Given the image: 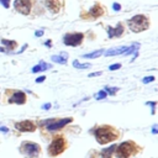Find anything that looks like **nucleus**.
I'll list each match as a JSON object with an SVG mask.
<instances>
[{
  "instance_id": "obj_1",
  "label": "nucleus",
  "mask_w": 158,
  "mask_h": 158,
  "mask_svg": "<svg viewBox=\"0 0 158 158\" xmlns=\"http://www.w3.org/2000/svg\"><path fill=\"white\" fill-rule=\"evenodd\" d=\"M95 138L100 144H106L109 142L118 138V131L112 126H101L95 130Z\"/></svg>"
},
{
  "instance_id": "obj_2",
  "label": "nucleus",
  "mask_w": 158,
  "mask_h": 158,
  "mask_svg": "<svg viewBox=\"0 0 158 158\" xmlns=\"http://www.w3.org/2000/svg\"><path fill=\"white\" fill-rule=\"evenodd\" d=\"M116 157L117 158H130L131 156L136 154L139 148L133 141H125L116 148Z\"/></svg>"
},
{
  "instance_id": "obj_3",
  "label": "nucleus",
  "mask_w": 158,
  "mask_h": 158,
  "mask_svg": "<svg viewBox=\"0 0 158 158\" xmlns=\"http://www.w3.org/2000/svg\"><path fill=\"white\" fill-rule=\"evenodd\" d=\"M149 26V21L144 15H136L128 20V27L133 32H142L147 30Z\"/></svg>"
},
{
  "instance_id": "obj_4",
  "label": "nucleus",
  "mask_w": 158,
  "mask_h": 158,
  "mask_svg": "<svg viewBox=\"0 0 158 158\" xmlns=\"http://www.w3.org/2000/svg\"><path fill=\"white\" fill-rule=\"evenodd\" d=\"M67 148V141L64 139L63 136H57L53 138L51 144L48 146V154L52 157H56L60 153H63Z\"/></svg>"
},
{
  "instance_id": "obj_5",
  "label": "nucleus",
  "mask_w": 158,
  "mask_h": 158,
  "mask_svg": "<svg viewBox=\"0 0 158 158\" xmlns=\"http://www.w3.org/2000/svg\"><path fill=\"white\" fill-rule=\"evenodd\" d=\"M20 151L22 152V154L27 158H35L37 157L40 153H41V147L35 143V142H22L21 147H20Z\"/></svg>"
},
{
  "instance_id": "obj_6",
  "label": "nucleus",
  "mask_w": 158,
  "mask_h": 158,
  "mask_svg": "<svg viewBox=\"0 0 158 158\" xmlns=\"http://www.w3.org/2000/svg\"><path fill=\"white\" fill-rule=\"evenodd\" d=\"M84 38V35L80 32H74V33H68L64 36V44L65 46H79Z\"/></svg>"
},
{
  "instance_id": "obj_7",
  "label": "nucleus",
  "mask_w": 158,
  "mask_h": 158,
  "mask_svg": "<svg viewBox=\"0 0 158 158\" xmlns=\"http://www.w3.org/2000/svg\"><path fill=\"white\" fill-rule=\"evenodd\" d=\"M72 117H65V118H60V120H49L48 121V125H47V130L48 131H56V130H59L62 127H64L67 123L72 122Z\"/></svg>"
},
{
  "instance_id": "obj_8",
  "label": "nucleus",
  "mask_w": 158,
  "mask_h": 158,
  "mask_svg": "<svg viewBox=\"0 0 158 158\" xmlns=\"http://www.w3.org/2000/svg\"><path fill=\"white\" fill-rule=\"evenodd\" d=\"M14 7L22 15H28L31 11V1L30 0H15Z\"/></svg>"
},
{
  "instance_id": "obj_9",
  "label": "nucleus",
  "mask_w": 158,
  "mask_h": 158,
  "mask_svg": "<svg viewBox=\"0 0 158 158\" xmlns=\"http://www.w3.org/2000/svg\"><path fill=\"white\" fill-rule=\"evenodd\" d=\"M15 127L19 131H22V132H33L36 130V125L32 121H30V120H25V121L17 122L15 125Z\"/></svg>"
},
{
  "instance_id": "obj_10",
  "label": "nucleus",
  "mask_w": 158,
  "mask_h": 158,
  "mask_svg": "<svg viewBox=\"0 0 158 158\" xmlns=\"http://www.w3.org/2000/svg\"><path fill=\"white\" fill-rule=\"evenodd\" d=\"M9 102L11 104H25L26 102V95L23 91H15L11 98L9 99Z\"/></svg>"
},
{
  "instance_id": "obj_11",
  "label": "nucleus",
  "mask_w": 158,
  "mask_h": 158,
  "mask_svg": "<svg viewBox=\"0 0 158 158\" xmlns=\"http://www.w3.org/2000/svg\"><path fill=\"white\" fill-rule=\"evenodd\" d=\"M122 32H123V26L121 23H117L115 28H112V27H109L107 28L109 37H118V36L122 35Z\"/></svg>"
},
{
  "instance_id": "obj_12",
  "label": "nucleus",
  "mask_w": 158,
  "mask_h": 158,
  "mask_svg": "<svg viewBox=\"0 0 158 158\" xmlns=\"http://www.w3.org/2000/svg\"><path fill=\"white\" fill-rule=\"evenodd\" d=\"M46 6H47L48 10H51L54 14L60 10V2H59V0H46Z\"/></svg>"
},
{
  "instance_id": "obj_13",
  "label": "nucleus",
  "mask_w": 158,
  "mask_h": 158,
  "mask_svg": "<svg viewBox=\"0 0 158 158\" xmlns=\"http://www.w3.org/2000/svg\"><path fill=\"white\" fill-rule=\"evenodd\" d=\"M90 16L91 17H94V19H96V17H99V16H101L102 15V7L100 6V5H95V6H93L91 7V10H90Z\"/></svg>"
},
{
  "instance_id": "obj_14",
  "label": "nucleus",
  "mask_w": 158,
  "mask_h": 158,
  "mask_svg": "<svg viewBox=\"0 0 158 158\" xmlns=\"http://www.w3.org/2000/svg\"><path fill=\"white\" fill-rule=\"evenodd\" d=\"M126 49H127V47H120V48H116L114 51H106V52H104V54L107 57L109 56H116V54H123L126 52Z\"/></svg>"
},
{
  "instance_id": "obj_15",
  "label": "nucleus",
  "mask_w": 158,
  "mask_h": 158,
  "mask_svg": "<svg viewBox=\"0 0 158 158\" xmlns=\"http://www.w3.org/2000/svg\"><path fill=\"white\" fill-rule=\"evenodd\" d=\"M49 68H51V64H47V63H44V62H41L40 64H37V65H35V67L32 68V72H33V73H37V72L46 70V69H49Z\"/></svg>"
},
{
  "instance_id": "obj_16",
  "label": "nucleus",
  "mask_w": 158,
  "mask_h": 158,
  "mask_svg": "<svg viewBox=\"0 0 158 158\" xmlns=\"http://www.w3.org/2000/svg\"><path fill=\"white\" fill-rule=\"evenodd\" d=\"M52 60L56 63H60V64H65L67 63V54H59V56H53Z\"/></svg>"
},
{
  "instance_id": "obj_17",
  "label": "nucleus",
  "mask_w": 158,
  "mask_h": 158,
  "mask_svg": "<svg viewBox=\"0 0 158 158\" xmlns=\"http://www.w3.org/2000/svg\"><path fill=\"white\" fill-rule=\"evenodd\" d=\"M2 41V43L4 44H6L7 46V49H15L16 47H17V42H15V41H7V40H1Z\"/></svg>"
},
{
  "instance_id": "obj_18",
  "label": "nucleus",
  "mask_w": 158,
  "mask_h": 158,
  "mask_svg": "<svg viewBox=\"0 0 158 158\" xmlns=\"http://www.w3.org/2000/svg\"><path fill=\"white\" fill-rule=\"evenodd\" d=\"M102 53H104V51H102V49H98V51H95V52H93V53L84 54V57H85V58H96V57L101 56Z\"/></svg>"
},
{
  "instance_id": "obj_19",
  "label": "nucleus",
  "mask_w": 158,
  "mask_h": 158,
  "mask_svg": "<svg viewBox=\"0 0 158 158\" xmlns=\"http://www.w3.org/2000/svg\"><path fill=\"white\" fill-rule=\"evenodd\" d=\"M115 148H116V146L114 144V146H111L109 149H104V151L101 152V154L104 156V158H110V157H111V152H112Z\"/></svg>"
},
{
  "instance_id": "obj_20",
  "label": "nucleus",
  "mask_w": 158,
  "mask_h": 158,
  "mask_svg": "<svg viewBox=\"0 0 158 158\" xmlns=\"http://www.w3.org/2000/svg\"><path fill=\"white\" fill-rule=\"evenodd\" d=\"M73 65H74L75 68H78V69H85V68H89V67H90L89 63H84V64H81V63H79V62H77V60L73 62Z\"/></svg>"
},
{
  "instance_id": "obj_21",
  "label": "nucleus",
  "mask_w": 158,
  "mask_h": 158,
  "mask_svg": "<svg viewBox=\"0 0 158 158\" xmlns=\"http://www.w3.org/2000/svg\"><path fill=\"white\" fill-rule=\"evenodd\" d=\"M90 158H104V156L101 154V152H93L90 154Z\"/></svg>"
},
{
  "instance_id": "obj_22",
  "label": "nucleus",
  "mask_w": 158,
  "mask_h": 158,
  "mask_svg": "<svg viewBox=\"0 0 158 158\" xmlns=\"http://www.w3.org/2000/svg\"><path fill=\"white\" fill-rule=\"evenodd\" d=\"M117 90H118L117 88H106V90H105V91H106V93H109V94H111V95H114Z\"/></svg>"
},
{
  "instance_id": "obj_23",
  "label": "nucleus",
  "mask_w": 158,
  "mask_h": 158,
  "mask_svg": "<svg viewBox=\"0 0 158 158\" xmlns=\"http://www.w3.org/2000/svg\"><path fill=\"white\" fill-rule=\"evenodd\" d=\"M106 95H107L106 91L105 90H101V91H99V94L96 95V98L98 99H104V98H106Z\"/></svg>"
},
{
  "instance_id": "obj_24",
  "label": "nucleus",
  "mask_w": 158,
  "mask_h": 158,
  "mask_svg": "<svg viewBox=\"0 0 158 158\" xmlns=\"http://www.w3.org/2000/svg\"><path fill=\"white\" fill-rule=\"evenodd\" d=\"M118 68H121V64H120V63H117V64H112V65L109 67L110 70H116V69H118Z\"/></svg>"
},
{
  "instance_id": "obj_25",
  "label": "nucleus",
  "mask_w": 158,
  "mask_h": 158,
  "mask_svg": "<svg viewBox=\"0 0 158 158\" xmlns=\"http://www.w3.org/2000/svg\"><path fill=\"white\" fill-rule=\"evenodd\" d=\"M0 2H1V4H2V6H4V7H6V9L10 6V0H0Z\"/></svg>"
},
{
  "instance_id": "obj_26",
  "label": "nucleus",
  "mask_w": 158,
  "mask_h": 158,
  "mask_svg": "<svg viewBox=\"0 0 158 158\" xmlns=\"http://www.w3.org/2000/svg\"><path fill=\"white\" fill-rule=\"evenodd\" d=\"M153 80H154L153 77H148V78H144L143 79V83H148V81H153Z\"/></svg>"
},
{
  "instance_id": "obj_27",
  "label": "nucleus",
  "mask_w": 158,
  "mask_h": 158,
  "mask_svg": "<svg viewBox=\"0 0 158 158\" xmlns=\"http://www.w3.org/2000/svg\"><path fill=\"white\" fill-rule=\"evenodd\" d=\"M112 7H114V9H115V10H116V11H118V10H120V9H121V6H120V5H118V4H116V2H115V4H114V5H112Z\"/></svg>"
},
{
  "instance_id": "obj_28",
  "label": "nucleus",
  "mask_w": 158,
  "mask_h": 158,
  "mask_svg": "<svg viewBox=\"0 0 158 158\" xmlns=\"http://www.w3.org/2000/svg\"><path fill=\"white\" fill-rule=\"evenodd\" d=\"M44 79H46L44 77H40V78H37V79H36V83H42Z\"/></svg>"
},
{
  "instance_id": "obj_29",
  "label": "nucleus",
  "mask_w": 158,
  "mask_h": 158,
  "mask_svg": "<svg viewBox=\"0 0 158 158\" xmlns=\"http://www.w3.org/2000/svg\"><path fill=\"white\" fill-rule=\"evenodd\" d=\"M100 74H101V73H100V72H95V73H91V74H90V75H89V77H90V78H91V77H96V75H100Z\"/></svg>"
},
{
  "instance_id": "obj_30",
  "label": "nucleus",
  "mask_w": 158,
  "mask_h": 158,
  "mask_svg": "<svg viewBox=\"0 0 158 158\" xmlns=\"http://www.w3.org/2000/svg\"><path fill=\"white\" fill-rule=\"evenodd\" d=\"M35 35H36L37 37H38V36H42V35H43V31H36Z\"/></svg>"
},
{
  "instance_id": "obj_31",
  "label": "nucleus",
  "mask_w": 158,
  "mask_h": 158,
  "mask_svg": "<svg viewBox=\"0 0 158 158\" xmlns=\"http://www.w3.org/2000/svg\"><path fill=\"white\" fill-rule=\"evenodd\" d=\"M51 107V104H46V105H43V109H49Z\"/></svg>"
},
{
  "instance_id": "obj_32",
  "label": "nucleus",
  "mask_w": 158,
  "mask_h": 158,
  "mask_svg": "<svg viewBox=\"0 0 158 158\" xmlns=\"http://www.w3.org/2000/svg\"><path fill=\"white\" fill-rule=\"evenodd\" d=\"M46 46H52V42H51V41H47V42H46Z\"/></svg>"
},
{
  "instance_id": "obj_33",
  "label": "nucleus",
  "mask_w": 158,
  "mask_h": 158,
  "mask_svg": "<svg viewBox=\"0 0 158 158\" xmlns=\"http://www.w3.org/2000/svg\"><path fill=\"white\" fill-rule=\"evenodd\" d=\"M0 130H1V131H4V132H6V131H7V128H6V127H1Z\"/></svg>"
}]
</instances>
